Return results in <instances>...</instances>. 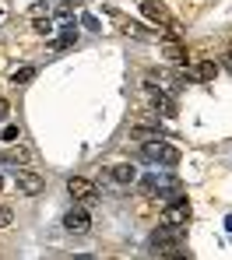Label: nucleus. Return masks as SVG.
<instances>
[{"label": "nucleus", "instance_id": "obj_22", "mask_svg": "<svg viewBox=\"0 0 232 260\" xmlns=\"http://www.w3.org/2000/svg\"><path fill=\"white\" fill-rule=\"evenodd\" d=\"M225 229H229V232H232V215H229V218H225Z\"/></svg>", "mask_w": 232, "mask_h": 260}, {"label": "nucleus", "instance_id": "obj_20", "mask_svg": "<svg viewBox=\"0 0 232 260\" xmlns=\"http://www.w3.org/2000/svg\"><path fill=\"white\" fill-rule=\"evenodd\" d=\"M7 113H11V106H7V99H0V120H4Z\"/></svg>", "mask_w": 232, "mask_h": 260}, {"label": "nucleus", "instance_id": "obj_1", "mask_svg": "<svg viewBox=\"0 0 232 260\" xmlns=\"http://www.w3.org/2000/svg\"><path fill=\"white\" fill-rule=\"evenodd\" d=\"M141 158L151 162V166H162V169H176L180 166V148L169 144L165 137H151V141H141Z\"/></svg>", "mask_w": 232, "mask_h": 260}, {"label": "nucleus", "instance_id": "obj_23", "mask_svg": "<svg viewBox=\"0 0 232 260\" xmlns=\"http://www.w3.org/2000/svg\"><path fill=\"white\" fill-rule=\"evenodd\" d=\"M0 186H4V176H0Z\"/></svg>", "mask_w": 232, "mask_h": 260}, {"label": "nucleus", "instance_id": "obj_15", "mask_svg": "<svg viewBox=\"0 0 232 260\" xmlns=\"http://www.w3.org/2000/svg\"><path fill=\"white\" fill-rule=\"evenodd\" d=\"M32 28H36L39 36H53V32H56V25H53V18H49V14H43V18H32Z\"/></svg>", "mask_w": 232, "mask_h": 260}, {"label": "nucleus", "instance_id": "obj_16", "mask_svg": "<svg viewBox=\"0 0 232 260\" xmlns=\"http://www.w3.org/2000/svg\"><path fill=\"white\" fill-rule=\"evenodd\" d=\"M32 78H36V67H32V63H28V67H18V71L11 74V81H14V85H28Z\"/></svg>", "mask_w": 232, "mask_h": 260}, {"label": "nucleus", "instance_id": "obj_21", "mask_svg": "<svg viewBox=\"0 0 232 260\" xmlns=\"http://www.w3.org/2000/svg\"><path fill=\"white\" fill-rule=\"evenodd\" d=\"M225 53H229V56H225V60H229V67H232V43H229V49H225Z\"/></svg>", "mask_w": 232, "mask_h": 260}, {"label": "nucleus", "instance_id": "obj_10", "mask_svg": "<svg viewBox=\"0 0 232 260\" xmlns=\"http://www.w3.org/2000/svg\"><path fill=\"white\" fill-rule=\"evenodd\" d=\"M109 179L120 183V186H130V183L138 179V169H134L130 162H113V166H109Z\"/></svg>", "mask_w": 232, "mask_h": 260}, {"label": "nucleus", "instance_id": "obj_9", "mask_svg": "<svg viewBox=\"0 0 232 260\" xmlns=\"http://www.w3.org/2000/svg\"><path fill=\"white\" fill-rule=\"evenodd\" d=\"M158 39H162V53H165V60L186 67V46L180 43V39H173V36H158Z\"/></svg>", "mask_w": 232, "mask_h": 260}, {"label": "nucleus", "instance_id": "obj_24", "mask_svg": "<svg viewBox=\"0 0 232 260\" xmlns=\"http://www.w3.org/2000/svg\"><path fill=\"white\" fill-rule=\"evenodd\" d=\"M0 18H4V11H0Z\"/></svg>", "mask_w": 232, "mask_h": 260}, {"label": "nucleus", "instance_id": "obj_2", "mask_svg": "<svg viewBox=\"0 0 232 260\" xmlns=\"http://www.w3.org/2000/svg\"><path fill=\"white\" fill-rule=\"evenodd\" d=\"M141 193L144 197H165V201H173V197H180L183 193V186H180V179L176 176H169V173H151V176H144L141 179Z\"/></svg>", "mask_w": 232, "mask_h": 260}, {"label": "nucleus", "instance_id": "obj_12", "mask_svg": "<svg viewBox=\"0 0 232 260\" xmlns=\"http://www.w3.org/2000/svg\"><path fill=\"white\" fill-rule=\"evenodd\" d=\"M28 158H32V151L18 144V148H7V151L0 155V166H25Z\"/></svg>", "mask_w": 232, "mask_h": 260}, {"label": "nucleus", "instance_id": "obj_13", "mask_svg": "<svg viewBox=\"0 0 232 260\" xmlns=\"http://www.w3.org/2000/svg\"><path fill=\"white\" fill-rule=\"evenodd\" d=\"M78 43V25H74V21H63V25H60V49H67V46H74Z\"/></svg>", "mask_w": 232, "mask_h": 260}, {"label": "nucleus", "instance_id": "obj_5", "mask_svg": "<svg viewBox=\"0 0 232 260\" xmlns=\"http://www.w3.org/2000/svg\"><path fill=\"white\" fill-rule=\"evenodd\" d=\"M67 193H71L78 204H92L95 197H98V186H95L92 179H85V176H71V179H67Z\"/></svg>", "mask_w": 232, "mask_h": 260}, {"label": "nucleus", "instance_id": "obj_4", "mask_svg": "<svg viewBox=\"0 0 232 260\" xmlns=\"http://www.w3.org/2000/svg\"><path fill=\"white\" fill-rule=\"evenodd\" d=\"M14 190L21 193V197H39L43 190H46V179L39 173H32V169H18L14 176Z\"/></svg>", "mask_w": 232, "mask_h": 260}, {"label": "nucleus", "instance_id": "obj_19", "mask_svg": "<svg viewBox=\"0 0 232 260\" xmlns=\"http://www.w3.org/2000/svg\"><path fill=\"white\" fill-rule=\"evenodd\" d=\"M11 221H14V211L11 208H0V229H7Z\"/></svg>", "mask_w": 232, "mask_h": 260}, {"label": "nucleus", "instance_id": "obj_14", "mask_svg": "<svg viewBox=\"0 0 232 260\" xmlns=\"http://www.w3.org/2000/svg\"><path fill=\"white\" fill-rule=\"evenodd\" d=\"M130 137H134V141L141 144V141H151V137H165V134H162L158 127H144V123H138V127L130 130Z\"/></svg>", "mask_w": 232, "mask_h": 260}, {"label": "nucleus", "instance_id": "obj_18", "mask_svg": "<svg viewBox=\"0 0 232 260\" xmlns=\"http://www.w3.org/2000/svg\"><path fill=\"white\" fill-rule=\"evenodd\" d=\"M18 137H21V130L14 127V123H7V127H4V134H0V141H7V144H14Z\"/></svg>", "mask_w": 232, "mask_h": 260}, {"label": "nucleus", "instance_id": "obj_11", "mask_svg": "<svg viewBox=\"0 0 232 260\" xmlns=\"http://www.w3.org/2000/svg\"><path fill=\"white\" fill-rule=\"evenodd\" d=\"M218 78V67H215V60H201L197 67H193V81H201V85H211Z\"/></svg>", "mask_w": 232, "mask_h": 260}, {"label": "nucleus", "instance_id": "obj_17", "mask_svg": "<svg viewBox=\"0 0 232 260\" xmlns=\"http://www.w3.org/2000/svg\"><path fill=\"white\" fill-rule=\"evenodd\" d=\"M81 25H85L88 32H102V25H98V18H95L92 11H85V14H81Z\"/></svg>", "mask_w": 232, "mask_h": 260}, {"label": "nucleus", "instance_id": "obj_8", "mask_svg": "<svg viewBox=\"0 0 232 260\" xmlns=\"http://www.w3.org/2000/svg\"><path fill=\"white\" fill-rule=\"evenodd\" d=\"M63 229L74 232V236H85V232L92 229V215H88L85 208H71V211L63 215Z\"/></svg>", "mask_w": 232, "mask_h": 260}, {"label": "nucleus", "instance_id": "obj_3", "mask_svg": "<svg viewBox=\"0 0 232 260\" xmlns=\"http://www.w3.org/2000/svg\"><path fill=\"white\" fill-rule=\"evenodd\" d=\"M141 14L162 28L158 36H173V39H180V25H176V18L169 14V7H165L162 0H141Z\"/></svg>", "mask_w": 232, "mask_h": 260}, {"label": "nucleus", "instance_id": "obj_6", "mask_svg": "<svg viewBox=\"0 0 232 260\" xmlns=\"http://www.w3.org/2000/svg\"><path fill=\"white\" fill-rule=\"evenodd\" d=\"M190 218H193V211H190V201H186L183 193L173 197L169 208L162 211V221H169V225H190Z\"/></svg>", "mask_w": 232, "mask_h": 260}, {"label": "nucleus", "instance_id": "obj_7", "mask_svg": "<svg viewBox=\"0 0 232 260\" xmlns=\"http://www.w3.org/2000/svg\"><path fill=\"white\" fill-rule=\"evenodd\" d=\"M144 88L151 91V106H155V113H158V116H165V120H173V116L180 113V109H176V99H173V95H165V91H158V88H155V85H148V81H144Z\"/></svg>", "mask_w": 232, "mask_h": 260}]
</instances>
